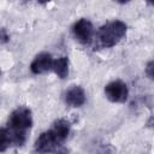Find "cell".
Returning <instances> with one entry per match:
<instances>
[{"instance_id":"obj_8","label":"cell","mask_w":154,"mask_h":154,"mask_svg":"<svg viewBox=\"0 0 154 154\" xmlns=\"http://www.w3.org/2000/svg\"><path fill=\"white\" fill-rule=\"evenodd\" d=\"M53 71L59 78H66L69 75V58L59 57L58 59H55L53 64Z\"/></svg>"},{"instance_id":"obj_3","label":"cell","mask_w":154,"mask_h":154,"mask_svg":"<svg viewBox=\"0 0 154 154\" xmlns=\"http://www.w3.org/2000/svg\"><path fill=\"white\" fill-rule=\"evenodd\" d=\"M64 143V140L58 135V132L51 128L47 131H43L37 140L35 141V150L40 154L52 153L59 149V147Z\"/></svg>"},{"instance_id":"obj_7","label":"cell","mask_w":154,"mask_h":154,"mask_svg":"<svg viewBox=\"0 0 154 154\" xmlns=\"http://www.w3.org/2000/svg\"><path fill=\"white\" fill-rule=\"evenodd\" d=\"M85 100V91L81 85H71L65 91V102L71 107H81Z\"/></svg>"},{"instance_id":"obj_5","label":"cell","mask_w":154,"mask_h":154,"mask_svg":"<svg viewBox=\"0 0 154 154\" xmlns=\"http://www.w3.org/2000/svg\"><path fill=\"white\" fill-rule=\"evenodd\" d=\"M72 34L79 43L89 45L94 36V26L89 19L81 18L72 25Z\"/></svg>"},{"instance_id":"obj_1","label":"cell","mask_w":154,"mask_h":154,"mask_svg":"<svg viewBox=\"0 0 154 154\" xmlns=\"http://www.w3.org/2000/svg\"><path fill=\"white\" fill-rule=\"evenodd\" d=\"M32 126V113L30 108L19 106L11 112L5 128L6 141L10 147H20L26 141V134Z\"/></svg>"},{"instance_id":"obj_9","label":"cell","mask_w":154,"mask_h":154,"mask_svg":"<svg viewBox=\"0 0 154 154\" xmlns=\"http://www.w3.org/2000/svg\"><path fill=\"white\" fill-rule=\"evenodd\" d=\"M146 73H147V76L150 79L154 81V60H152V61H149L147 64V66H146Z\"/></svg>"},{"instance_id":"obj_10","label":"cell","mask_w":154,"mask_h":154,"mask_svg":"<svg viewBox=\"0 0 154 154\" xmlns=\"http://www.w3.org/2000/svg\"><path fill=\"white\" fill-rule=\"evenodd\" d=\"M8 38H10V36L6 34V30L2 28L1 29V43H6L8 41Z\"/></svg>"},{"instance_id":"obj_6","label":"cell","mask_w":154,"mask_h":154,"mask_svg":"<svg viewBox=\"0 0 154 154\" xmlns=\"http://www.w3.org/2000/svg\"><path fill=\"white\" fill-rule=\"evenodd\" d=\"M53 64H54V59H53L52 54H49L47 52H42V53L37 54L34 58V60L31 61L30 71L34 75H41L49 70H53Z\"/></svg>"},{"instance_id":"obj_4","label":"cell","mask_w":154,"mask_h":154,"mask_svg":"<svg viewBox=\"0 0 154 154\" xmlns=\"http://www.w3.org/2000/svg\"><path fill=\"white\" fill-rule=\"evenodd\" d=\"M105 95L111 102L123 103L128 100L129 89H128V85L123 81L116 79V81H112L108 84H106Z\"/></svg>"},{"instance_id":"obj_2","label":"cell","mask_w":154,"mask_h":154,"mask_svg":"<svg viewBox=\"0 0 154 154\" xmlns=\"http://www.w3.org/2000/svg\"><path fill=\"white\" fill-rule=\"evenodd\" d=\"M126 35V24L119 19L101 25L96 32L97 45L102 48H111L119 43Z\"/></svg>"}]
</instances>
